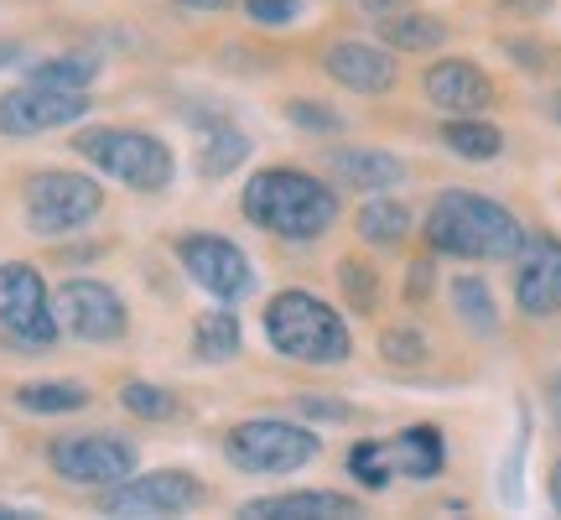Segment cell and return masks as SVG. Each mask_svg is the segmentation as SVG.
Masks as SVG:
<instances>
[{
	"label": "cell",
	"mask_w": 561,
	"mask_h": 520,
	"mask_svg": "<svg viewBox=\"0 0 561 520\" xmlns=\"http://www.w3.org/2000/svg\"><path fill=\"white\" fill-rule=\"evenodd\" d=\"M244 520H343L359 516V505L333 489H297V495H265L240 510Z\"/></svg>",
	"instance_id": "obj_16"
},
{
	"label": "cell",
	"mask_w": 561,
	"mask_h": 520,
	"mask_svg": "<svg viewBox=\"0 0 561 520\" xmlns=\"http://www.w3.org/2000/svg\"><path fill=\"white\" fill-rule=\"evenodd\" d=\"M380 37L396 53H437L447 42V21L432 11H390V16H380Z\"/></svg>",
	"instance_id": "obj_19"
},
{
	"label": "cell",
	"mask_w": 561,
	"mask_h": 520,
	"mask_svg": "<svg viewBox=\"0 0 561 520\" xmlns=\"http://www.w3.org/2000/svg\"><path fill=\"white\" fill-rule=\"evenodd\" d=\"M421 89L426 100L437 104L442 115H483V104H494V83L483 68L462 58H442L421 74Z\"/></svg>",
	"instance_id": "obj_15"
},
{
	"label": "cell",
	"mask_w": 561,
	"mask_h": 520,
	"mask_svg": "<svg viewBox=\"0 0 561 520\" xmlns=\"http://www.w3.org/2000/svg\"><path fill=\"white\" fill-rule=\"evenodd\" d=\"M178 260L208 297L240 302L255 292V265H250V256H244L234 240H224V235H187V240H178Z\"/></svg>",
	"instance_id": "obj_9"
},
{
	"label": "cell",
	"mask_w": 561,
	"mask_h": 520,
	"mask_svg": "<svg viewBox=\"0 0 561 520\" xmlns=\"http://www.w3.org/2000/svg\"><path fill=\"white\" fill-rule=\"evenodd\" d=\"M26 79L47 83V89H89V83L100 79V58H94V53H62V58L37 63Z\"/></svg>",
	"instance_id": "obj_25"
},
{
	"label": "cell",
	"mask_w": 561,
	"mask_h": 520,
	"mask_svg": "<svg viewBox=\"0 0 561 520\" xmlns=\"http://www.w3.org/2000/svg\"><path fill=\"white\" fill-rule=\"evenodd\" d=\"M453 307H458V318L468 323L473 334H494V328H500L494 292H489L479 276H458V281H453Z\"/></svg>",
	"instance_id": "obj_26"
},
{
	"label": "cell",
	"mask_w": 561,
	"mask_h": 520,
	"mask_svg": "<svg viewBox=\"0 0 561 520\" xmlns=\"http://www.w3.org/2000/svg\"><path fill=\"white\" fill-rule=\"evenodd\" d=\"M551 505H557V516H561V459H557V468H551Z\"/></svg>",
	"instance_id": "obj_36"
},
{
	"label": "cell",
	"mask_w": 561,
	"mask_h": 520,
	"mask_svg": "<svg viewBox=\"0 0 561 520\" xmlns=\"http://www.w3.org/2000/svg\"><path fill=\"white\" fill-rule=\"evenodd\" d=\"M339 281H343V297L354 302L359 313H375L380 307V281H375V271L364 265V260H339Z\"/></svg>",
	"instance_id": "obj_28"
},
{
	"label": "cell",
	"mask_w": 561,
	"mask_h": 520,
	"mask_svg": "<svg viewBox=\"0 0 561 520\" xmlns=\"http://www.w3.org/2000/svg\"><path fill=\"white\" fill-rule=\"evenodd\" d=\"M104 208V188L83 172H37L26 182V224L37 235H73Z\"/></svg>",
	"instance_id": "obj_7"
},
{
	"label": "cell",
	"mask_w": 561,
	"mask_h": 520,
	"mask_svg": "<svg viewBox=\"0 0 561 520\" xmlns=\"http://www.w3.org/2000/svg\"><path fill=\"white\" fill-rule=\"evenodd\" d=\"M244 157H250V136L234 131V125H219V131H208V140H203L198 172L203 178H229Z\"/></svg>",
	"instance_id": "obj_24"
},
{
	"label": "cell",
	"mask_w": 561,
	"mask_h": 520,
	"mask_svg": "<svg viewBox=\"0 0 561 520\" xmlns=\"http://www.w3.org/2000/svg\"><path fill=\"white\" fill-rule=\"evenodd\" d=\"M121 406L130 417H146V421H167L178 417V396L167 391V385H151V381H130L121 391Z\"/></svg>",
	"instance_id": "obj_27"
},
{
	"label": "cell",
	"mask_w": 561,
	"mask_h": 520,
	"mask_svg": "<svg viewBox=\"0 0 561 520\" xmlns=\"http://www.w3.org/2000/svg\"><path fill=\"white\" fill-rule=\"evenodd\" d=\"M193 354L203 364H229L240 354V318L229 307H208L198 323H193Z\"/></svg>",
	"instance_id": "obj_21"
},
{
	"label": "cell",
	"mask_w": 561,
	"mask_h": 520,
	"mask_svg": "<svg viewBox=\"0 0 561 520\" xmlns=\"http://www.w3.org/2000/svg\"><path fill=\"white\" fill-rule=\"evenodd\" d=\"M187 11H224V5H234V0H178Z\"/></svg>",
	"instance_id": "obj_34"
},
{
	"label": "cell",
	"mask_w": 561,
	"mask_h": 520,
	"mask_svg": "<svg viewBox=\"0 0 561 520\" xmlns=\"http://www.w3.org/2000/svg\"><path fill=\"white\" fill-rule=\"evenodd\" d=\"M385 463L390 474H405V479H437L442 463H447V442H442L437 427H405L401 438L385 442Z\"/></svg>",
	"instance_id": "obj_18"
},
{
	"label": "cell",
	"mask_w": 561,
	"mask_h": 520,
	"mask_svg": "<svg viewBox=\"0 0 561 520\" xmlns=\"http://www.w3.org/2000/svg\"><path fill=\"white\" fill-rule=\"evenodd\" d=\"M286 115L301 125V131H343V121L333 110H322V104H307V100H291L286 104Z\"/></svg>",
	"instance_id": "obj_32"
},
{
	"label": "cell",
	"mask_w": 561,
	"mask_h": 520,
	"mask_svg": "<svg viewBox=\"0 0 561 520\" xmlns=\"http://www.w3.org/2000/svg\"><path fill=\"white\" fill-rule=\"evenodd\" d=\"M442 146L462 161H494L504 151V131L479 121V115H453V121L442 125Z\"/></svg>",
	"instance_id": "obj_20"
},
{
	"label": "cell",
	"mask_w": 561,
	"mask_h": 520,
	"mask_svg": "<svg viewBox=\"0 0 561 520\" xmlns=\"http://www.w3.org/2000/svg\"><path fill=\"white\" fill-rule=\"evenodd\" d=\"M21 411H37V417H62V411H83L89 391L79 381H32L16 391Z\"/></svg>",
	"instance_id": "obj_22"
},
{
	"label": "cell",
	"mask_w": 561,
	"mask_h": 520,
	"mask_svg": "<svg viewBox=\"0 0 561 520\" xmlns=\"http://www.w3.org/2000/svg\"><path fill=\"white\" fill-rule=\"evenodd\" d=\"M244 219L276 240H322L339 224V193L297 167H265L244 182Z\"/></svg>",
	"instance_id": "obj_1"
},
{
	"label": "cell",
	"mask_w": 561,
	"mask_h": 520,
	"mask_svg": "<svg viewBox=\"0 0 561 520\" xmlns=\"http://www.w3.org/2000/svg\"><path fill=\"white\" fill-rule=\"evenodd\" d=\"M546 400H551V421H557V432H561V375L551 381V396Z\"/></svg>",
	"instance_id": "obj_35"
},
{
	"label": "cell",
	"mask_w": 561,
	"mask_h": 520,
	"mask_svg": "<svg viewBox=\"0 0 561 520\" xmlns=\"http://www.w3.org/2000/svg\"><path fill=\"white\" fill-rule=\"evenodd\" d=\"M79 157L94 161L104 178L125 182L130 193H161L172 172H178V161L167 151V140L146 136V131H121V125H100V131H83L79 140Z\"/></svg>",
	"instance_id": "obj_4"
},
{
	"label": "cell",
	"mask_w": 561,
	"mask_h": 520,
	"mask_svg": "<svg viewBox=\"0 0 561 520\" xmlns=\"http://www.w3.org/2000/svg\"><path fill=\"white\" fill-rule=\"evenodd\" d=\"M265 339L276 354L297 364H343L348 360V323L318 297V292H301V286H286L271 297L265 307Z\"/></svg>",
	"instance_id": "obj_3"
},
{
	"label": "cell",
	"mask_w": 561,
	"mask_h": 520,
	"mask_svg": "<svg viewBox=\"0 0 561 520\" xmlns=\"http://www.w3.org/2000/svg\"><path fill=\"white\" fill-rule=\"evenodd\" d=\"M515 302L525 318H557L561 313V240L536 235L520 245V271H515Z\"/></svg>",
	"instance_id": "obj_13"
},
{
	"label": "cell",
	"mask_w": 561,
	"mask_h": 520,
	"mask_svg": "<svg viewBox=\"0 0 561 520\" xmlns=\"http://www.w3.org/2000/svg\"><path fill=\"white\" fill-rule=\"evenodd\" d=\"M359 235L369 245H380V250H396V245L411 235V214H405V203L396 199H375L359 208Z\"/></svg>",
	"instance_id": "obj_23"
},
{
	"label": "cell",
	"mask_w": 561,
	"mask_h": 520,
	"mask_svg": "<svg viewBox=\"0 0 561 520\" xmlns=\"http://www.w3.org/2000/svg\"><path fill=\"white\" fill-rule=\"evenodd\" d=\"M53 313H58V328H68L73 339H89V343H110L130 328V313H125L121 292L89 276L62 281L58 297H53Z\"/></svg>",
	"instance_id": "obj_10"
},
{
	"label": "cell",
	"mask_w": 561,
	"mask_h": 520,
	"mask_svg": "<svg viewBox=\"0 0 561 520\" xmlns=\"http://www.w3.org/2000/svg\"><path fill=\"white\" fill-rule=\"evenodd\" d=\"M89 115L83 89H47V83H21L0 94V136H42V131H62Z\"/></svg>",
	"instance_id": "obj_11"
},
{
	"label": "cell",
	"mask_w": 561,
	"mask_h": 520,
	"mask_svg": "<svg viewBox=\"0 0 561 520\" xmlns=\"http://www.w3.org/2000/svg\"><path fill=\"white\" fill-rule=\"evenodd\" d=\"M328 172L348 188H359V193H390L396 182H405V167L401 157H390V151H369V146H343L328 157Z\"/></svg>",
	"instance_id": "obj_17"
},
{
	"label": "cell",
	"mask_w": 561,
	"mask_h": 520,
	"mask_svg": "<svg viewBox=\"0 0 561 520\" xmlns=\"http://www.w3.org/2000/svg\"><path fill=\"white\" fill-rule=\"evenodd\" d=\"M0 63H5V58H0Z\"/></svg>",
	"instance_id": "obj_37"
},
{
	"label": "cell",
	"mask_w": 561,
	"mask_h": 520,
	"mask_svg": "<svg viewBox=\"0 0 561 520\" xmlns=\"http://www.w3.org/2000/svg\"><path fill=\"white\" fill-rule=\"evenodd\" d=\"M244 11H250V21L255 26H291V21L301 16V5L297 0H244Z\"/></svg>",
	"instance_id": "obj_31"
},
{
	"label": "cell",
	"mask_w": 561,
	"mask_h": 520,
	"mask_svg": "<svg viewBox=\"0 0 561 520\" xmlns=\"http://www.w3.org/2000/svg\"><path fill=\"white\" fill-rule=\"evenodd\" d=\"M0 334L21 343L26 354H42L58 343V313L47 297V281L21 265V260H0Z\"/></svg>",
	"instance_id": "obj_6"
},
{
	"label": "cell",
	"mask_w": 561,
	"mask_h": 520,
	"mask_svg": "<svg viewBox=\"0 0 561 520\" xmlns=\"http://www.w3.org/2000/svg\"><path fill=\"white\" fill-rule=\"evenodd\" d=\"M53 468H58L68 484H83V489H110L136 474V442L110 438V432H73V438L53 442Z\"/></svg>",
	"instance_id": "obj_8"
},
{
	"label": "cell",
	"mask_w": 561,
	"mask_h": 520,
	"mask_svg": "<svg viewBox=\"0 0 561 520\" xmlns=\"http://www.w3.org/2000/svg\"><path fill=\"white\" fill-rule=\"evenodd\" d=\"M426 245L458 260H515L525 245V224L504 203L453 188L426 214Z\"/></svg>",
	"instance_id": "obj_2"
},
{
	"label": "cell",
	"mask_w": 561,
	"mask_h": 520,
	"mask_svg": "<svg viewBox=\"0 0 561 520\" xmlns=\"http://www.w3.org/2000/svg\"><path fill=\"white\" fill-rule=\"evenodd\" d=\"M348 474L364 484V489H385V484L396 479L390 474V463H385V442H354V453H348Z\"/></svg>",
	"instance_id": "obj_29"
},
{
	"label": "cell",
	"mask_w": 561,
	"mask_h": 520,
	"mask_svg": "<svg viewBox=\"0 0 561 520\" xmlns=\"http://www.w3.org/2000/svg\"><path fill=\"white\" fill-rule=\"evenodd\" d=\"M380 354H385V364H405L411 370V364L426 360V339H421L416 328H390L380 339Z\"/></svg>",
	"instance_id": "obj_30"
},
{
	"label": "cell",
	"mask_w": 561,
	"mask_h": 520,
	"mask_svg": "<svg viewBox=\"0 0 561 520\" xmlns=\"http://www.w3.org/2000/svg\"><path fill=\"white\" fill-rule=\"evenodd\" d=\"M318 432H307L297 421H276V417H255L229 427L224 453L240 474H297L318 459Z\"/></svg>",
	"instance_id": "obj_5"
},
{
	"label": "cell",
	"mask_w": 561,
	"mask_h": 520,
	"mask_svg": "<svg viewBox=\"0 0 561 520\" xmlns=\"http://www.w3.org/2000/svg\"><path fill=\"white\" fill-rule=\"evenodd\" d=\"M203 505V484L182 468H157V474H130V479L104 489V516H182Z\"/></svg>",
	"instance_id": "obj_12"
},
{
	"label": "cell",
	"mask_w": 561,
	"mask_h": 520,
	"mask_svg": "<svg viewBox=\"0 0 561 520\" xmlns=\"http://www.w3.org/2000/svg\"><path fill=\"white\" fill-rule=\"evenodd\" d=\"M301 411L318 421H348V406H339V400H301Z\"/></svg>",
	"instance_id": "obj_33"
},
{
	"label": "cell",
	"mask_w": 561,
	"mask_h": 520,
	"mask_svg": "<svg viewBox=\"0 0 561 520\" xmlns=\"http://www.w3.org/2000/svg\"><path fill=\"white\" fill-rule=\"evenodd\" d=\"M322 68L328 79L354 89V94H390L396 89V58L375 47V42H359V37H343L322 53Z\"/></svg>",
	"instance_id": "obj_14"
}]
</instances>
